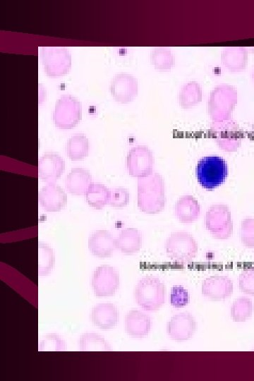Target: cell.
I'll return each instance as SVG.
<instances>
[{"label": "cell", "mask_w": 254, "mask_h": 381, "mask_svg": "<svg viewBox=\"0 0 254 381\" xmlns=\"http://www.w3.org/2000/svg\"><path fill=\"white\" fill-rule=\"evenodd\" d=\"M137 203L138 209L147 214H157L165 207V185L158 173L138 179Z\"/></svg>", "instance_id": "1"}, {"label": "cell", "mask_w": 254, "mask_h": 381, "mask_svg": "<svg viewBox=\"0 0 254 381\" xmlns=\"http://www.w3.org/2000/svg\"><path fill=\"white\" fill-rule=\"evenodd\" d=\"M134 298L137 304L143 310H157L164 303V285L157 277L145 276L137 283L134 289Z\"/></svg>", "instance_id": "2"}, {"label": "cell", "mask_w": 254, "mask_h": 381, "mask_svg": "<svg viewBox=\"0 0 254 381\" xmlns=\"http://www.w3.org/2000/svg\"><path fill=\"white\" fill-rule=\"evenodd\" d=\"M196 178L200 185L207 190H212L222 185L228 174L227 164L218 156L202 158L195 168Z\"/></svg>", "instance_id": "3"}, {"label": "cell", "mask_w": 254, "mask_h": 381, "mask_svg": "<svg viewBox=\"0 0 254 381\" xmlns=\"http://www.w3.org/2000/svg\"><path fill=\"white\" fill-rule=\"evenodd\" d=\"M164 248L167 257L179 263L191 262L198 251L195 239L186 231L171 233L165 241Z\"/></svg>", "instance_id": "4"}, {"label": "cell", "mask_w": 254, "mask_h": 381, "mask_svg": "<svg viewBox=\"0 0 254 381\" xmlns=\"http://www.w3.org/2000/svg\"><path fill=\"white\" fill-rule=\"evenodd\" d=\"M207 231L217 239L229 238L233 233V222L229 207L225 204L212 205L205 216Z\"/></svg>", "instance_id": "5"}, {"label": "cell", "mask_w": 254, "mask_h": 381, "mask_svg": "<svg viewBox=\"0 0 254 381\" xmlns=\"http://www.w3.org/2000/svg\"><path fill=\"white\" fill-rule=\"evenodd\" d=\"M40 59L47 75L59 77L68 73L71 67V56L68 50L61 47H43Z\"/></svg>", "instance_id": "6"}, {"label": "cell", "mask_w": 254, "mask_h": 381, "mask_svg": "<svg viewBox=\"0 0 254 381\" xmlns=\"http://www.w3.org/2000/svg\"><path fill=\"white\" fill-rule=\"evenodd\" d=\"M80 103L73 97L64 95L56 102L53 111V121L61 129H71L80 121Z\"/></svg>", "instance_id": "7"}, {"label": "cell", "mask_w": 254, "mask_h": 381, "mask_svg": "<svg viewBox=\"0 0 254 381\" xmlns=\"http://www.w3.org/2000/svg\"><path fill=\"white\" fill-rule=\"evenodd\" d=\"M119 274L109 265L97 267L92 273L91 286L94 295L97 297L111 296L119 286Z\"/></svg>", "instance_id": "8"}, {"label": "cell", "mask_w": 254, "mask_h": 381, "mask_svg": "<svg viewBox=\"0 0 254 381\" xmlns=\"http://www.w3.org/2000/svg\"><path fill=\"white\" fill-rule=\"evenodd\" d=\"M155 158L145 146L131 148L127 155L126 167L129 175L134 178L146 177L153 173Z\"/></svg>", "instance_id": "9"}, {"label": "cell", "mask_w": 254, "mask_h": 381, "mask_svg": "<svg viewBox=\"0 0 254 381\" xmlns=\"http://www.w3.org/2000/svg\"><path fill=\"white\" fill-rule=\"evenodd\" d=\"M196 329L193 315L188 312L179 313L171 317L167 325V333L174 341H186L191 338Z\"/></svg>", "instance_id": "10"}, {"label": "cell", "mask_w": 254, "mask_h": 381, "mask_svg": "<svg viewBox=\"0 0 254 381\" xmlns=\"http://www.w3.org/2000/svg\"><path fill=\"white\" fill-rule=\"evenodd\" d=\"M65 169V162L57 153L47 152L38 162V174L42 181L50 184L61 177Z\"/></svg>", "instance_id": "11"}, {"label": "cell", "mask_w": 254, "mask_h": 381, "mask_svg": "<svg viewBox=\"0 0 254 381\" xmlns=\"http://www.w3.org/2000/svg\"><path fill=\"white\" fill-rule=\"evenodd\" d=\"M234 290L232 280L225 275H212L202 283V294L212 300H222L229 297Z\"/></svg>", "instance_id": "12"}, {"label": "cell", "mask_w": 254, "mask_h": 381, "mask_svg": "<svg viewBox=\"0 0 254 381\" xmlns=\"http://www.w3.org/2000/svg\"><path fill=\"white\" fill-rule=\"evenodd\" d=\"M68 198L64 189L55 183L47 184L39 192V202L47 212H59L67 204Z\"/></svg>", "instance_id": "13"}, {"label": "cell", "mask_w": 254, "mask_h": 381, "mask_svg": "<svg viewBox=\"0 0 254 381\" xmlns=\"http://www.w3.org/2000/svg\"><path fill=\"white\" fill-rule=\"evenodd\" d=\"M87 245L91 254L99 258L111 257L116 248V238L106 229H99L92 233Z\"/></svg>", "instance_id": "14"}, {"label": "cell", "mask_w": 254, "mask_h": 381, "mask_svg": "<svg viewBox=\"0 0 254 381\" xmlns=\"http://www.w3.org/2000/svg\"><path fill=\"white\" fill-rule=\"evenodd\" d=\"M137 87V81L131 75L118 74L111 81L109 90L116 102L127 103L136 96Z\"/></svg>", "instance_id": "15"}, {"label": "cell", "mask_w": 254, "mask_h": 381, "mask_svg": "<svg viewBox=\"0 0 254 381\" xmlns=\"http://www.w3.org/2000/svg\"><path fill=\"white\" fill-rule=\"evenodd\" d=\"M118 320V310L114 304L109 302L99 303L92 309V322L99 329H113L116 325Z\"/></svg>", "instance_id": "16"}, {"label": "cell", "mask_w": 254, "mask_h": 381, "mask_svg": "<svg viewBox=\"0 0 254 381\" xmlns=\"http://www.w3.org/2000/svg\"><path fill=\"white\" fill-rule=\"evenodd\" d=\"M125 330L126 333L135 338L146 337L151 329L150 318L138 310H131L125 318Z\"/></svg>", "instance_id": "17"}, {"label": "cell", "mask_w": 254, "mask_h": 381, "mask_svg": "<svg viewBox=\"0 0 254 381\" xmlns=\"http://www.w3.org/2000/svg\"><path fill=\"white\" fill-rule=\"evenodd\" d=\"M174 214L183 224H191L200 215V205L195 198L190 195L180 197L174 205Z\"/></svg>", "instance_id": "18"}, {"label": "cell", "mask_w": 254, "mask_h": 381, "mask_svg": "<svg viewBox=\"0 0 254 381\" xmlns=\"http://www.w3.org/2000/svg\"><path fill=\"white\" fill-rule=\"evenodd\" d=\"M91 183L92 176L89 171L79 167L73 168L65 180L68 192L78 196L85 195Z\"/></svg>", "instance_id": "19"}, {"label": "cell", "mask_w": 254, "mask_h": 381, "mask_svg": "<svg viewBox=\"0 0 254 381\" xmlns=\"http://www.w3.org/2000/svg\"><path fill=\"white\" fill-rule=\"evenodd\" d=\"M116 248L123 254L132 255L137 253L142 248V234L136 228H126L121 231L116 239Z\"/></svg>", "instance_id": "20"}, {"label": "cell", "mask_w": 254, "mask_h": 381, "mask_svg": "<svg viewBox=\"0 0 254 381\" xmlns=\"http://www.w3.org/2000/svg\"><path fill=\"white\" fill-rule=\"evenodd\" d=\"M66 150L71 160L78 161L83 159L87 156L89 152V140L82 133L74 135L67 141Z\"/></svg>", "instance_id": "21"}, {"label": "cell", "mask_w": 254, "mask_h": 381, "mask_svg": "<svg viewBox=\"0 0 254 381\" xmlns=\"http://www.w3.org/2000/svg\"><path fill=\"white\" fill-rule=\"evenodd\" d=\"M85 196L86 202L90 207L101 210L108 204L109 189L103 184L92 183Z\"/></svg>", "instance_id": "22"}, {"label": "cell", "mask_w": 254, "mask_h": 381, "mask_svg": "<svg viewBox=\"0 0 254 381\" xmlns=\"http://www.w3.org/2000/svg\"><path fill=\"white\" fill-rule=\"evenodd\" d=\"M79 348L84 351H107L110 350L107 341L95 333H84L79 339Z\"/></svg>", "instance_id": "23"}, {"label": "cell", "mask_w": 254, "mask_h": 381, "mask_svg": "<svg viewBox=\"0 0 254 381\" xmlns=\"http://www.w3.org/2000/svg\"><path fill=\"white\" fill-rule=\"evenodd\" d=\"M231 316L234 322H245L253 313V302L246 297L234 300L231 307Z\"/></svg>", "instance_id": "24"}, {"label": "cell", "mask_w": 254, "mask_h": 381, "mask_svg": "<svg viewBox=\"0 0 254 381\" xmlns=\"http://www.w3.org/2000/svg\"><path fill=\"white\" fill-rule=\"evenodd\" d=\"M54 263V256L52 249L47 244H39V274H48L52 270Z\"/></svg>", "instance_id": "25"}, {"label": "cell", "mask_w": 254, "mask_h": 381, "mask_svg": "<svg viewBox=\"0 0 254 381\" xmlns=\"http://www.w3.org/2000/svg\"><path fill=\"white\" fill-rule=\"evenodd\" d=\"M240 239L246 248H254V218L246 217L242 219L240 226Z\"/></svg>", "instance_id": "26"}, {"label": "cell", "mask_w": 254, "mask_h": 381, "mask_svg": "<svg viewBox=\"0 0 254 381\" xmlns=\"http://www.w3.org/2000/svg\"><path fill=\"white\" fill-rule=\"evenodd\" d=\"M130 202V193L123 187H118L109 189L108 204L113 207L123 208L128 205Z\"/></svg>", "instance_id": "27"}, {"label": "cell", "mask_w": 254, "mask_h": 381, "mask_svg": "<svg viewBox=\"0 0 254 381\" xmlns=\"http://www.w3.org/2000/svg\"><path fill=\"white\" fill-rule=\"evenodd\" d=\"M240 143V139L236 128L229 126L220 134V145L226 150H236Z\"/></svg>", "instance_id": "28"}, {"label": "cell", "mask_w": 254, "mask_h": 381, "mask_svg": "<svg viewBox=\"0 0 254 381\" xmlns=\"http://www.w3.org/2000/svg\"><path fill=\"white\" fill-rule=\"evenodd\" d=\"M238 286L243 293L254 296V267L242 270L238 277Z\"/></svg>", "instance_id": "29"}, {"label": "cell", "mask_w": 254, "mask_h": 381, "mask_svg": "<svg viewBox=\"0 0 254 381\" xmlns=\"http://www.w3.org/2000/svg\"><path fill=\"white\" fill-rule=\"evenodd\" d=\"M66 348L64 341L56 334H47L41 340L40 351H63Z\"/></svg>", "instance_id": "30"}, {"label": "cell", "mask_w": 254, "mask_h": 381, "mask_svg": "<svg viewBox=\"0 0 254 381\" xmlns=\"http://www.w3.org/2000/svg\"><path fill=\"white\" fill-rule=\"evenodd\" d=\"M189 294L188 291L180 285L171 287L170 293V303L173 307L181 308L189 303Z\"/></svg>", "instance_id": "31"}]
</instances>
